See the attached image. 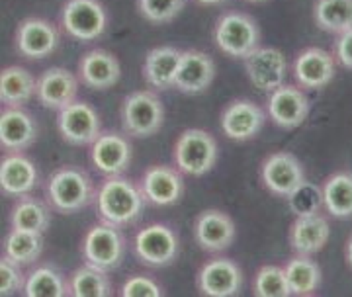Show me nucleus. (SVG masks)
<instances>
[{
  "mask_svg": "<svg viewBox=\"0 0 352 297\" xmlns=\"http://www.w3.org/2000/svg\"><path fill=\"white\" fill-rule=\"evenodd\" d=\"M215 63L214 59L198 50L182 51L175 76V88L184 94H200L214 82Z\"/></svg>",
  "mask_w": 352,
  "mask_h": 297,
  "instance_id": "19",
  "label": "nucleus"
},
{
  "mask_svg": "<svg viewBox=\"0 0 352 297\" xmlns=\"http://www.w3.org/2000/svg\"><path fill=\"white\" fill-rule=\"evenodd\" d=\"M214 41L229 57L245 59L261 47V28L245 12H226L214 25Z\"/></svg>",
  "mask_w": 352,
  "mask_h": 297,
  "instance_id": "3",
  "label": "nucleus"
},
{
  "mask_svg": "<svg viewBox=\"0 0 352 297\" xmlns=\"http://www.w3.org/2000/svg\"><path fill=\"white\" fill-rule=\"evenodd\" d=\"M346 260H349V266L352 268V236L349 239V243H346Z\"/></svg>",
  "mask_w": 352,
  "mask_h": 297,
  "instance_id": "40",
  "label": "nucleus"
},
{
  "mask_svg": "<svg viewBox=\"0 0 352 297\" xmlns=\"http://www.w3.org/2000/svg\"><path fill=\"white\" fill-rule=\"evenodd\" d=\"M196 243L208 252H221L231 247L235 239V223L219 210H206L198 213L194 221Z\"/></svg>",
  "mask_w": 352,
  "mask_h": 297,
  "instance_id": "22",
  "label": "nucleus"
},
{
  "mask_svg": "<svg viewBox=\"0 0 352 297\" xmlns=\"http://www.w3.org/2000/svg\"><path fill=\"white\" fill-rule=\"evenodd\" d=\"M175 162L188 176H204L217 162V141L204 129H186L176 139Z\"/></svg>",
  "mask_w": 352,
  "mask_h": 297,
  "instance_id": "5",
  "label": "nucleus"
},
{
  "mask_svg": "<svg viewBox=\"0 0 352 297\" xmlns=\"http://www.w3.org/2000/svg\"><path fill=\"white\" fill-rule=\"evenodd\" d=\"M249 2H266V0H249Z\"/></svg>",
  "mask_w": 352,
  "mask_h": 297,
  "instance_id": "42",
  "label": "nucleus"
},
{
  "mask_svg": "<svg viewBox=\"0 0 352 297\" xmlns=\"http://www.w3.org/2000/svg\"><path fill=\"white\" fill-rule=\"evenodd\" d=\"M263 108L252 100H233L221 113V129L233 141H249L264 127Z\"/></svg>",
  "mask_w": 352,
  "mask_h": 297,
  "instance_id": "18",
  "label": "nucleus"
},
{
  "mask_svg": "<svg viewBox=\"0 0 352 297\" xmlns=\"http://www.w3.org/2000/svg\"><path fill=\"white\" fill-rule=\"evenodd\" d=\"M2 250L14 262L30 266L41 256L43 252V233H32L22 229H10V233L4 239Z\"/></svg>",
  "mask_w": 352,
  "mask_h": 297,
  "instance_id": "32",
  "label": "nucleus"
},
{
  "mask_svg": "<svg viewBox=\"0 0 352 297\" xmlns=\"http://www.w3.org/2000/svg\"><path fill=\"white\" fill-rule=\"evenodd\" d=\"M145 196L141 186L120 176H108L96 194V208L100 221L110 223L116 227H124L138 221L143 211Z\"/></svg>",
  "mask_w": 352,
  "mask_h": 297,
  "instance_id": "1",
  "label": "nucleus"
},
{
  "mask_svg": "<svg viewBox=\"0 0 352 297\" xmlns=\"http://www.w3.org/2000/svg\"><path fill=\"white\" fill-rule=\"evenodd\" d=\"M133 148L126 135L118 131H104L90 145V161L104 176H120L127 170Z\"/></svg>",
  "mask_w": 352,
  "mask_h": 297,
  "instance_id": "14",
  "label": "nucleus"
},
{
  "mask_svg": "<svg viewBox=\"0 0 352 297\" xmlns=\"http://www.w3.org/2000/svg\"><path fill=\"white\" fill-rule=\"evenodd\" d=\"M120 120L126 133L138 139L155 135L164 122V106L151 90H135L122 102Z\"/></svg>",
  "mask_w": 352,
  "mask_h": 297,
  "instance_id": "4",
  "label": "nucleus"
},
{
  "mask_svg": "<svg viewBox=\"0 0 352 297\" xmlns=\"http://www.w3.org/2000/svg\"><path fill=\"white\" fill-rule=\"evenodd\" d=\"M196 2H200L204 6H214V4H221V2H226V0H196Z\"/></svg>",
  "mask_w": 352,
  "mask_h": 297,
  "instance_id": "41",
  "label": "nucleus"
},
{
  "mask_svg": "<svg viewBox=\"0 0 352 297\" xmlns=\"http://www.w3.org/2000/svg\"><path fill=\"white\" fill-rule=\"evenodd\" d=\"M24 296L28 297H63L69 296L63 276L53 266H39L28 274L24 285Z\"/></svg>",
  "mask_w": 352,
  "mask_h": 297,
  "instance_id": "34",
  "label": "nucleus"
},
{
  "mask_svg": "<svg viewBox=\"0 0 352 297\" xmlns=\"http://www.w3.org/2000/svg\"><path fill=\"white\" fill-rule=\"evenodd\" d=\"M186 0H138V10L151 24H166L182 12Z\"/></svg>",
  "mask_w": 352,
  "mask_h": 297,
  "instance_id": "36",
  "label": "nucleus"
},
{
  "mask_svg": "<svg viewBox=\"0 0 352 297\" xmlns=\"http://www.w3.org/2000/svg\"><path fill=\"white\" fill-rule=\"evenodd\" d=\"M261 180L268 192L280 198H289L307 182L302 162L292 153H284V151L264 159L261 166Z\"/></svg>",
  "mask_w": 352,
  "mask_h": 297,
  "instance_id": "10",
  "label": "nucleus"
},
{
  "mask_svg": "<svg viewBox=\"0 0 352 297\" xmlns=\"http://www.w3.org/2000/svg\"><path fill=\"white\" fill-rule=\"evenodd\" d=\"M51 223L50 210L43 201L32 198V196H20L18 201L10 210V227L32 231V233H45Z\"/></svg>",
  "mask_w": 352,
  "mask_h": 297,
  "instance_id": "30",
  "label": "nucleus"
},
{
  "mask_svg": "<svg viewBox=\"0 0 352 297\" xmlns=\"http://www.w3.org/2000/svg\"><path fill=\"white\" fill-rule=\"evenodd\" d=\"M57 129L71 145H92L102 133L100 116L90 104L75 100L57 113Z\"/></svg>",
  "mask_w": 352,
  "mask_h": 297,
  "instance_id": "11",
  "label": "nucleus"
},
{
  "mask_svg": "<svg viewBox=\"0 0 352 297\" xmlns=\"http://www.w3.org/2000/svg\"><path fill=\"white\" fill-rule=\"evenodd\" d=\"M335 59L340 67L352 71V30L339 34L337 41H335Z\"/></svg>",
  "mask_w": 352,
  "mask_h": 297,
  "instance_id": "39",
  "label": "nucleus"
},
{
  "mask_svg": "<svg viewBox=\"0 0 352 297\" xmlns=\"http://www.w3.org/2000/svg\"><path fill=\"white\" fill-rule=\"evenodd\" d=\"M292 296H311L321 285V268L309 254H298L284 266Z\"/></svg>",
  "mask_w": 352,
  "mask_h": 297,
  "instance_id": "29",
  "label": "nucleus"
},
{
  "mask_svg": "<svg viewBox=\"0 0 352 297\" xmlns=\"http://www.w3.org/2000/svg\"><path fill=\"white\" fill-rule=\"evenodd\" d=\"M67 289L73 297H108L112 284L104 270L87 264L73 272L67 282Z\"/></svg>",
  "mask_w": 352,
  "mask_h": 297,
  "instance_id": "33",
  "label": "nucleus"
},
{
  "mask_svg": "<svg viewBox=\"0 0 352 297\" xmlns=\"http://www.w3.org/2000/svg\"><path fill=\"white\" fill-rule=\"evenodd\" d=\"M252 292L256 297H289L292 289H289L288 278L284 268L280 266H263L256 276H254V284H252Z\"/></svg>",
  "mask_w": 352,
  "mask_h": 297,
  "instance_id": "35",
  "label": "nucleus"
},
{
  "mask_svg": "<svg viewBox=\"0 0 352 297\" xmlns=\"http://www.w3.org/2000/svg\"><path fill=\"white\" fill-rule=\"evenodd\" d=\"M196 285L201 296L233 297L243 287V272L239 264L229 258H215L206 262L198 272Z\"/></svg>",
  "mask_w": 352,
  "mask_h": 297,
  "instance_id": "15",
  "label": "nucleus"
},
{
  "mask_svg": "<svg viewBox=\"0 0 352 297\" xmlns=\"http://www.w3.org/2000/svg\"><path fill=\"white\" fill-rule=\"evenodd\" d=\"M321 199L323 208L337 219H349L352 217V173L333 174L325 180L321 188Z\"/></svg>",
  "mask_w": 352,
  "mask_h": 297,
  "instance_id": "28",
  "label": "nucleus"
},
{
  "mask_svg": "<svg viewBox=\"0 0 352 297\" xmlns=\"http://www.w3.org/2000/svg\"><path fill=\"white\" fill-rule=\"evenodd\" d=\"M120 294L124 297H161L163 289L155 280L147 278V276H131L129 280L124 282Z\"/></svg>",
  "mask_w": 352,
  "mask_h": 297,
  "instance_id": "38",
  "label": "nucleus"
},
{
  "mask_svg": "<svg viewBox=\"0 0 352 297\" xmlns=\"http://www.w3.org/2000/svg\"><path fill=\"white\" fill-rule=\"evenodd\" d=\"M61 25L76 41H94L108 28V12L100 0H67L61 8Z\"/></svg>",
  "mask_w": 352,
  "mask_h": 297,
  "instance_id": "7",
  "label": "nucleus"
},
{
  "mask_svg": "<svg viewBox=\"0 0 352 297\" xmlns=\"http://www.w3.org/2000/svg\"><path fill=\"white\" fill-rule=\"evenodd\" d=\"M133 250L143 264L159 268L170 264L178 256L180 243H178V235L168 225L153 223L135 235Z\"/></svg>",
  "mask_w": 352,
  "mask_h": 297,
  "instance_id": "9",
  "label": "nucleus"
},
{
  "mask_svg": "<svg viewBox=\"0 0 352 297\" xmlns=\"http://www.w3.org/2000/svg\"><path fill=\"white\" fill-rule=\"evenodd\" d=\"M38 168L20 151H12L0 162V188L6 196L20 198L38 184Z\"/></svg>",
  "mask_w": 352,
  "mask_h": 297,
  "instance_id": "24",
  "label": "nucleus"
},
{
  "mask_svg": "<svg viewBox=\"0 0 352 297\" xmlns=\"http://www.w3.org/2000/svg\"><path fill=\"white\" fill-rule=\"evenodd\" d=\"M245 73L254 88L261 92H272L284 85L288 74V59L276 47H256L245 57Z\"/></svg>",
  "mask_w": 352,
  "mask_h": 297,
  "instance_id": "12",
  "label": "nucleus"
},
{
  "mask_svg": "<svg viewBox=\"0 0 352 297\" xmlns=\"http://www.w3.org/2000/svg\"><path fill=\"white\" fill-rule=\"evenodd\" d=\"M38 80L24 67H4L0 73V100L6 106H22L36 96Z\"/></svg>",
  "mask_w": 352,
  "mask_h": 297,
  "instance_id": "27",
  "label": "nucleus"
},
{
  "mask_svg": "<svg viewBox=\"0 0 352 297\" xmlns=\"http://www.w3.org/2000/svg\"><path fill=\"white\" fill-rule=\"evenodd\" d=\"M36 118L22 106H6L0 113V145L12 151H24L38 139Z\"/></svg>",
  "mask_w": 352,
  "mask_h": 297,
  "instance_id": "21",
  "label": "nucleus"
},
{
  "mask_svg": "<svg viewBox=\"0 0 352 297\" xmlns=\"http://www.w3.org/2000/svg\"><path fill=\"white\" fill-rule=\"evenodd\" d=\"M78 80L75 73L65 67H51L39 74L36 96L39 104L47 110L61 111L76 100Z\"/></svg>",
  "mask_w": 352,
  "mask_h": 297,
  "instance_id": "17",
  "label": "nucleus"
},
{
  "mask_svg": "<svg viewBox=\"0 0 352 297\" xmlns=\"http://www.w3.org/2000/svg\"><path fill=\"white\" fill-rule=\"evenodd\" d=\"M292 73L298 85L307 90L327 87L337 73V59L333 53L321 47H307L300 51L292 65Z\"/></svg>",
  "mask_w": 352,
  "mask_h": 297,
  "instance_id": "16",
  "label": "nucleus"
},
{
  "mask_svg": "<svg viewBox=\"0 0 352 297\" xmlns=\"http://www.w3.org/2000/svg\"><path fill=\"white\" fill-rule=\"evenodd\" d=\"M126 252V239L120 227L110 223H98L88 229L82 241V258L87 264L100 268L104 272L113 270L122 264Z\"/></svg>",
  "mask_w": 352,
  "mask_h": 297,
  "instance_id": "6",
  "label": "nucleus"
},
{
  "mask_svg": "<svg viewBox=\"0 0 352 297\" xmlns=\"http://www.w3.org/2000/svg\"><path fill=\"white\" fill-rule=\"evenodd\" d=\"M180 57H182V51L170 47V45L153 47L143 63V76H145L147 85L157 90H166V88L175 87V76Z\"/></svg>",
  "mask_w": 352,
  "mask_h": 297,
  "instance_id": "26",
  "label": "nucleus"
},
{
  "mask_svg": "<svg viewBox=\"0 0 352 297\" xmlns=\"http://www.w3.org/2000/svg\"><path fill=\"white\" fill-rule=\"evenodd\" d=\"M314 20L319 30L329 34H344L352 30V0H317Z\"/></svg>",
  "mask_w": 352,
  "mask_h": 297,
  "instance_id": "31",
  "label": "nucleus"
},
{
  "mask_svg": "<svg viewBox=\"0 0 352 297\" xmlns=\"http://www.w3.org/2000/svg\"><path fill=\"white\" fill-rule=\"evenodd\" d=\"M20 266L22 264L14 262L6 254H2V258H0V296L2 297L24 292L25 276Z\"/></svg>",
  "mask_w": 352,
  "mask_h": 297,
  "instance_id": "37",
  "label": "nucleus"
},
{
  "mask_svg": "<svg viewBox=\"0 0 352 297\" xmlns=\"http://www.w3.org/2000/svg\"><path fill=\"white\" fill-rule=\"evenodd\" d=\"M331 229L329 221L319 213L298 215L289 227V247L298 254H315L327 245Z\"/></svg>",
  "mask_w": 352,
  "mask_h": 297,
  "instance_id": "25",
  "label": "nucleus"
},
{
  "mask_svg": "<svg viewBox=\"0 0 352 297\" xmlns=\"http://www.w3.org/2000/svg\"><path fill=\"white\" fill-rule=\"evenodd\" d=\"M78 76L92 90H108L122 78V65L110 51L92 50L78 61Z\"/></svg>",
  "mask_w": 352,
  "mask_h": 297,
  "instance_id": "23",
  "label": "nucleus"
},
{
  "mask_svg": "<svg viewBox=\"0 0 352 297\" xmlns=\"http://www.w3.org/2000/svg\"><path fill=\"white\" fill-rule=\"evenodd\" d=\"M268 116L282 129H296L307 120L311 104L302 88L282 85L268 96Z\"/></svg>",
  "mask_w": 352,
  "mask_h": 297,
  "instance_id": "13",
  "label": "nucleus"
},
{
  "mask_svg": "<svg viewBox=\"0 0 352 297\" xmlns=\"http://www.w3.org/2000/svg\"><path fill=\"white\" fill-rule=\"evenodd\" d=\"M59 43L61 36L57 25L43 18H25L14 34V47L30 61L47 59L57 51Z\"/></svg>",
  "mask_w": 352,
  "mask_h": 297,
  "instance_id": "8",
  "label": "nucleus"
},
{
  "mask_svg": "<svg viewBox=\"0 0 352 297\" xmlns=\"http://www.w3.org/2000/svg\"><path fill=\"white\" fill-rule=\"evenodd\" d=\"M141 192L153 206H173L184 194V180L180 170L166 164H155L141 178Z\"/></svg>",
  "mask_w": 352,
  "mask_h": 297,
  "instance_id": "20",
  "label": "nucleus"
},
{
  "mask_svg": "<svg viewBox=\"0 0 352 297\" xmlns=\"http://www.w3.org/2000/svg\"><path fill=\"white\" fill-rule=\"evenodd\" d=\"M47 198L53 210L59 213H76L88 208L94 199L92 180L85 170L76 166L57 168L47 180Z\"/></svg>",
  "mask_w": 352,
  "mask_h": 297,
  "instance_id": "2",
  "label": "nucleus"
}]
</instances>
